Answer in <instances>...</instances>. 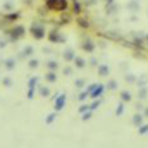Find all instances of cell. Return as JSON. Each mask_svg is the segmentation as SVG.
Listing matches in <instances>:
<instances>
[{
    "instance_id": "obj_6",
    "label": "cell",
    "mask_w": 148,
    "mask_h": 148,
    "mask_svg": "<svg viewBox=\"0 0 148 148\" xmlns=\"http://www.w3.org/2000/svg\"><path fill=\"white\" fill-rule=\"evenodd\" d=\"M77 24H79L81 28H88V26H90V23L86 21V17H77Z\"/></svg>"
},
{
    "instance_id": "obj_1",
    "label": "cell",
    "mask_w": 148,
    "mask_h": 148,
    "mask_svg": "<svg viewBox=\"0 0 148 148\" xmlns=\"http://www.w3.org/2000/svg\"><path fill=\"white\" fill-rule=\"evenodd\" d=\"M45 5H47L48 9H52V10H59V12H62V10L67 9L69 2H67V0H47Z\"/></svg>"
},
{
    "instance_id": "obj_14",
    "label": "cell",
    "mask_w": 148,
    "mask_h": 148,
    "mask_svg": "<svg viewBox=\"0 0 148 148\" xmlns=\"http://www.w3.org/2000/svg\"><path fill=\"white\" fill-rule=\"evenodd\" d=\"M134 122L140 124V122H141V115H136V117H134Z\"/></svg>"
},
{
    "instance_id": "obj_13",
    "label": "cell",
    "mask_w": 148,
    "mask_h": 148,
    "mask_svg": "<svg viewBox=\"0 0 148 148\" xmlns=\"http://www.w3.org/2000/svg\"><path fill=\"white\" fill-rule=\"evenodd\" d=\"M47 79H48V81H53V79H55V74H53V73H50L48 76H47Z\"/></svg>"
},
{
    "instance_id": "obj_8",
    "label": "cell",
    "mask_w": 148,
    "mask_h": 148,
    "mask_svg": "<svg viewBox=\"0 0 148 148\" xmlns=\"http://www.w3.org/2000/svg\"><path fill=\"white\" fill-rule=\"evenodd\" d=\"M98 73H100V76H107V74H109V67H107V66H100Z\"/></svg>"
},
{
    "instance_id": "obj_9",
    "label": "cell",
    "mask_w": 148,
    "mask_h": 148,
    "mask_svg": "<svg viewBox=\"0 0 148 148\" xmlns=\"http://www.w3.org/2000/svg\"><path fill=\"white\" fill-rule=\"evenodd\" d=\"M81 9H83V7H81V3H79V2L76 0V2H74V7H73V10L76 12V14H79V12H81Z\"/></svg>"
},
{
    "instance_id": "obj_10",
    "label": "cell",
    "mask_w": 148,
    "mask_h": 148,
    "mask_svg": "<svg viewBox=\"0 0 148 148\" xmlns=\"http://www.w3.org/2000/svg\"><path fill=\"white\" fill-rule=\"evenodd\" d=\"M74 60H76V66H77V67H83V66H84V60H83L81 57H77V59H74Z\"/></svg>"
},
{
    "instance_id": "obj_2",
    "label": "cell",
    "mask_w": 148,
    "mask_h": 148,
    "mask_svg": "<svg viewBox=\"0 0 148 148\" xmlns=\"http://www.w3.org/2000/svg\"><path fill=\"white\" fill-rule=\"evenodd\" d=\"M31 35L36 38V40H41V38L45 36V29H43V26L35 23V24L31 26Z\"/></svg>"
},
{
    "instance_id": "obj_12",
    "label": "cell",
    "mask_w": 148,
    "mask_h": 148,
    "mask_svg": "<svg viewBox=\"0 0 148 148\" xmlns=\"http://www.w3.org/2000/svg\"><path fill=\"white\" fill-rule=\"evenodd\" d=\"M19 17V14H10V16H7L5 19H9V21H14V19H17Z\"/></svg>"
},
{
    "instance_id": "obj_4",
    "label": "cell",
    "mask_w": 148,
    "mask_h": 148,
    "mask_svg": "<svg viewBox=\"0 0 148 148\" xmlns=\"http://www.w3.org/2000/svg\"><path fill=\"white\" fill-rule=\"evenodd\" d=\"M93 48H95V43L90 41V40H84V43H83V50H86V52H93Z\"/></svg>"
},
{
    "instance_id": "obj_11",
    "label": "cell",
    "mask_w": 148,
    "mask_h": 148,
    "mask_svg": "<svg viewBox=\"0 0 148 148\" xmlns=\"http://www.w3.org/2000/svg\"><path fill=\"white\" fill-rule=\"evenodd\" d=\"M122 100H126V102H127V100H131V95H129L127 91H122Z\"/></svg>"
},
{
    "instance_id": "obj_3",
    "label": "cell",
    "mask_w": 148,
    "mask_h": 148,
    "mask_svg": "<svg viewBox=\"0 0 148 148\" xmlns=\"http://www.w3.org/2000/svg\"><path fill=\"white\" fill-rule=\"evenodd\" d=\"M9 33H10V36L14 38V40H16V38H21L23 35H24V28H23V26H16V28L10 29Z\"/></svg>"
},
{
    "instance_id": "obj_15",
    "label": "cell",
    "mask_w": 148,
    "mask_h": 148,
    "mask_svg": "<svg viewBox=\"0 0 148 148\" xmlns=\"http://www.w3.org/2000/svg\"><path fill=\"white\" fill-rule=\"evenodd\" d=\"M147 117H148V109H147Z\"/></svg>"
},
{
    "instance_id": "obj_5",
    "label": "cell",
    "mask_w": 148,
    "mask_h": 148,
    "mask_svg": "<svg viewBox=\"0 0 148 148\" xmlns=\"http://www.w3.org/2000/svg\"><path fill=\"white\" fill-rule=\"evenodd\" d=\"M48 38H50V40H52V41H64V38L60 36V35H59V33H57V31H52V33H50V35H48Z\"/></svg>"
},
{
    "instance_id": "obj_7",
    "label": "cell",
    "mask_w": 148,
    "mask_h": 148,
    "mask_svg": "<svg viewBox=\"0 0 148 148\" xmlns=\"http://www.w3.org/2000/svg\"><path fill=\"white\" fill-rule=\"evenodd\" d=\"M64 59H66V60H73V59H74V52H73V50H66Z\"/></svg>"
}]
</instances>
